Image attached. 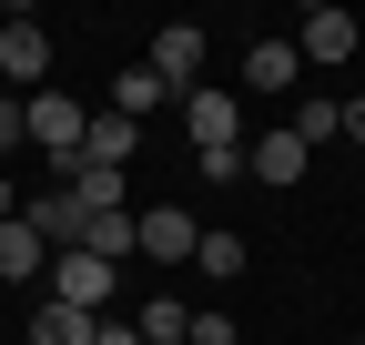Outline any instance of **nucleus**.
Here are the masks:
<instances>
[{
	"label": "nucleus",
	"mask_w": 365,
	"mask_h": 345,
	"mask_svg": "<svg viewBox=\"0 0 365 345\" xmlns=\"http://www.w3.org/2000/svg\"><path fill=\"white\" fill-rule=\"evenodd\" d=\"M173 112L193 122L203 172H213V183H234V172H244V143H254V133H244V102H234V92H213V81H193V92H182Z\"/></svg>",
	"instance_id": "obj_1"
},
{
	"label": "nucleus",
	"mask_w": 365,
	"mask_h": 345,
	"mask_svg": "<svg viewBox=\"0 0 365 345\" xmlns=\"http://www.w3.org/2000/svg\"><path fill=\"white\" fill-rule=\"evenodd\" d=\"M0 81H11V102L51 92V31H41L31 11H11V21H0Z\"/></svg>",
	"instance_id": "obj_2"
},
{
	"label": "nucleus",
	"mask_w": 365,
	"mask_h": 345,
	"mask_svg": "<svg viewBox=\"0 0 365 345\" xmlns=\"http://www.w3.org/2000/svg\"><path fill=\"white\" fill-rule=\"evenodd\" d=\"M112 284H122V264H102L91 244H61L51 254V305H81V315H112Z\"/></svg>",
	"instance_id": "obj_3"
},
{
	"label": "nucleus",
	"mask_w": 365,
	"mask_h": 345,
	"mask_svg": "<svg viewBox=\"0 0 365 345\" xmlns=\"http://www.w3.org/2000/svg\"><path fill=\"white\" fill-rule=\"evenodd\" d=\"M21 133H31L41 153L71 172V163H81V133H91V112H81L71 92H31V102H21Z\"/></svg>",
	"instance_id": "obj_4"
},
{
	"label": "nucleus",
	"mask_w": 365,
	"mask_h": 345,
	"mask_svg": "<svg viewBox=\"0 0 365 345\" xmlns=\"http://www.w3.org/2000/svg\"><path fill=\"white\" fill-rule=\"evenodd\" d=\"M193 244H203V224L182 203H143L132 213V254H153V264H193Z\"/></svg>",
	"instance_id": "obj_5"
},
{
	"label": "nucleus",
	"mask_w": 365,
	"mask_h": 345,
	"mask_svg": "<svg viewBox=\"0 0 365 345\" xmlns=\"http://www.w3.org/2000/svg\"><path fill=\"white\" fill-rule=\"evenodd\" d=\"M203 51H213V41H203L193 21H163V31H153V61H143V71L163 81L173 102H182V92H193V81H203Z\"/></svg>",
	"instance_id": "obj_6"
},
{
	"label": "nucleus",
	"mask_w": 365,
	"mask_h": 345,
	"mask_svg": "<svg viewBox=\"0 0 365 345\" xmlns=\"http://www.w3.org/2000/svg\"><path fill=\"white\" fill-rule=\"evenodd\" d=\"M355 41H365V21H355V11H335V0H314L304 31H294V61H345Z\"/></svg>",
	"instance_id": "obj_7"
},
{
	"label": "nucleus",
	"mask_w": 365,
	"mask_h": 345,
	"mask_svg": "<svg viewBox=\"0 0 365 345\" xmlns=\"http://www.w3.org/2000/svg\"><path fill=\"white\" fill-rule=\"evenodd\" d=\"M61 193H71L81 213H132V172H112V163H71Z\"/></svg>",
	"instance_id": "obj_8"
},
{
	"label": "nucleus",
	"mask_w": 365,
	"mask_h": 345,
	"mask_svg": "<svg viewBox=\"0 0 365 345\" xmlns=\"http://www.w3.org/2000/svg\"><path fill=\"white\" fill-rule=\"evenodd\" d=\"M21 224H31L41 244H51V254H61V244H81V224H91V213H81V203H71V193L51 183V193H21Z\"/></svg>",
	"instance_id": "obj_9"
},
{
	"label": "nucleus",
	"mask_w": 365,
	"mask_h": 345,
	"mask_svg": "<svg viewBox=\"0 0 365 345\" xmlns=\"http://www.w3.org/2000/svg\"><path fill=\"white\" fill-rule=\"evenodd\" d=\"M244 172L284 193V183H304V143H294V133H254V143H244Z\"/></svg>",
	"instance_id": "obj_10"
},
{
	"label": "nucleus",
	"mask_w": 365,
	"mask_h": 345,
	"mask_svg": "<svg viewBox=\"0 0 365 345\" xmlns=\"http://www.w3.org/2000/svg\"><path fill=\"white\" fill-rule=\"evenodd\" d=\"M132 153H143V122H122V112H91V133H81V163H112V172H132Z\"/></svg>",
	"instance_id": "obj_11"
},
{
	"label": "nucleus",
	"mask_w": 365,
	"mask_h": 345,
	"mask_svg": "<svg viewBox=\"0 0 365 345\" xmlns=\"http://www.w3.org/2000/svg\"><path fill=\"white\" fill-rule=\"evenodd\" d=\"M294 71H304V61H294V41H254V51H244V92L274 102V92H294Z\"/></svg>",
	"instance_id": "obj_12"
},
{
	"label": "nucleus",
	"mask_w": 365,
	"mask_h": 345,
	"mask_svg": "<svg viewBox=\"0 0 365 345\" xmlns=\"http://www.w3.org/2000/svg\"><path fill=\"white\" fill-rule=\"evenodd\" d=\"M112 112H122V122H143V112H173V92H163V81H153L143 61H132V71L112 81Z\"/></svg>",
	"instance_id": "obj_13"
},
{
	"label": "nucleus",
	"mask_w": 365,
	"mask_h": 345,
	"mask_svg": "<svg viewBox=\"0 0 365 345\" xmlns=\"http://www.w3.org/2000/svg\"><path fill=\"white\" fill-rule=\"evenodd\" d=\"M182 325H193V305H182V294H143V345H182Z\"/></svg>",
	"instance_id": "obj_14"
},
{
	"label": "nucleus",
	"mask_w": 365,
	"mask_h": 345,
	"mask_svg": "<svg viewBox=\"0 0 365 345\" xmlns=\"http://www.w3.org/2000/svg\"><path fill=\"white\" fill-rule=\"evenodd\" d=\"M91 325H102V315H81V305H41L31 315V345H91Z\"/></svg>",
	"instance_id": "obj_15"
},
{
	"label": "nucleus",
	"mask_w": 365,
	"mask_h": 345,
	"mask_svg": "<svg viewBox=\"0 0 365 345\" xmlns=\"http://www.w3.org/2000/svg\"><path fill=\"white\" fill-rule=\"evenodd\" d=\"M0 274H51V244L31 224H0Z\"/></svg>",
	"instance_id": "obj_16"
},
{
	"label": "nucleus",
	"mask_w": 365,
	"mask_h": 345,
	"mask_svg": "<svg viewBox=\"0 0 365 345\" xmlns=\"http://www.w3.org/2000/svg\"><path fill=\"white\" fill-rule=\"evenodd\" d=\"M81 244L102 254V264H132V213H91V224H81Z\"/></svg>",
	"instance_id": "obj_17"
},
{
	"label": "nucleus",
	"mask_w": 365,
	"mask_h": 345,
	"mask_svg": "<svg viewBox=\"0 0 365 345\" xmlns=\"http://www.w3.org/2000/svg\"><path fill=\"white\" fill-rule=\"evenodd\" d=\"M193 274H244V234H223V224H213V234L193 244Z\"/></svg>",
	"instance_id": "obj_18"
},
{
	"label": "nucleus",
	"mask_w": 365,
	"mask_h": 345,
	"mask_svg": "<svg viewBox=\"0 0 365 345\" xmlns=\"http://www.w3.org/2000/svg\"><path fill=\"white\" fill-rule=\"evenodd\" d=\"M284 133H294V143L314 153V143H335V133H345V112H335V102H304V112L284 122Z\"/></svg>",
	"instance_id": "obj_19"
},
{
	"label": "nucleus",
	"mask_w": 365,
	"mask_h": 345,
	"mask_svg": "<svg viewBox=\"0 0 365 345\" xmlns=\"http://www.w3.org/2000/svg\"><path fill=\"white\" fill-rule=\"evenodd\" d=\"M182 345H244V335L223 325V315H193V325H182Z\"/></svg>",
	"instance_id": "obj_20"
},
{
	"label": "nucleus",
	"mask_w": 365,
	"mask_h": 345,
	"mask_svg": "<svg viewBox=\"0 0 365 345\" xmlns=\"http://www.w3.org/2000/svg\"><path fill=\"white\" fill-rule=\"evenodd\" d=\"M11 143H31V133H21V102L0 92V153H11Z\"/></svg>",
	"instance_id": "obj_21"
},
{
	"label": "nucleus",
	"mask_w": 365,
	"mask_h": 345,
	"mask_svg": "<svg viewBox=\"0 0 365 345\" xmlns=\"http://www.w3.org/2000/svg\"><path fill=\"white\" fill-rule=\"evenodd\" d=\"M91 345H143V335H132L122 315H102V325H91Z\"/></svg>",
	"instance_id": "obj_22"
},
{
	"label": "nucleus",
	"mask_w": 365,
	"mask_h": 345,
	"mask_svg": "<svg viewBox=\"0 0 365 345\" xmlns=\"http://www.w3.org/2000/svg\"><path fill=\"white\" fill-rule=\"evenodd\" d=\"M335 112H345V143H365V92H355V102H335Z\"/></svg>",
	"instance_id": "obj_23"
},
{
	"label": "nucleus",
	"mask_w": 365,
	"mask_h": 345,
	"mask_svg": "<svg viewBox=\"0 0 365 345\" xmlns=\"http://www.w3.org/2000/svg\"><path fill=\"white\" fill-rule=\"evenodd\" d=\"M0 224H21V183H11V172H0Z\"/></svg>",
	"instance_id": "obj_24"
},
{
	"label": "nucleus",
	"mask_w": 365,
	"mask_h": 345,
	"mask_svg": "<svg viewBox=\"0 0 365 345\" xmlns=\"http://www.w3.org/2000/svg\"><path fill=\"white\" fill-rule=\"evenodd\" d=\"M345 345H365V335H345Z\"/></svg>",
	"instance_id": "obj_25"
}]
</instances>
